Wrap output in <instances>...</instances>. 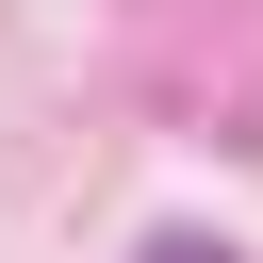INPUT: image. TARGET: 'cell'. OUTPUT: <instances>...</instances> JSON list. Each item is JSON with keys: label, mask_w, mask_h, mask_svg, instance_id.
Returning a JSON list of instances; mask_svg holds the SVG:
<instances>
[{"label": "cell", "mask_w": 263, "mask_h": 263, "mask_svg": "<svg viewBox=\"0 0 263 263\" xmlns=\"http://www.w3.org/2000/svg\"><path fill=\"white\" fill-rule=\"evenodd\" d=\"M132 263H230V247H197V230H164V247H132Z\"/></svg>", "instance_id": "6da1fadb"}]
</instances>
